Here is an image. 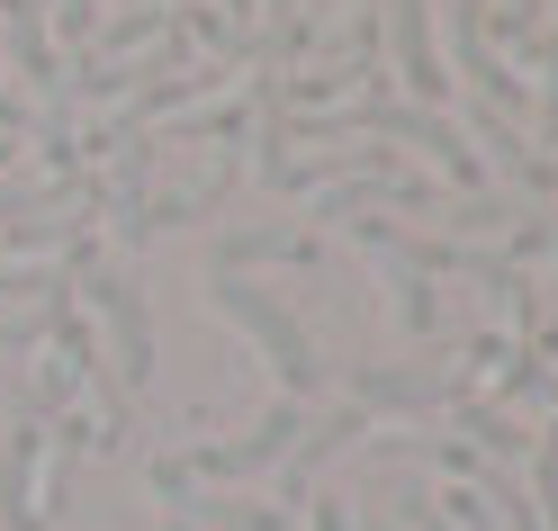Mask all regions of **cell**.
I'll return each mask as SVG.
<instances>
[{"label":"cell","instance_id":"16","mask_svg":"<svg viewBox=\"0 0 558 531\" xmlns=\"http://www.w3.org/2000/svg\"><path fill=\"white\" fill-rule=\"evenodd\" d=\"M450 531H496V514H486L469 486H450Z\"/></svg>","mask_w":558,"mask_h":531},{"label":"cell","instance_id":"17","mask_svg":"<svg viewBox=\"0 0 558 531\" xmlns=\"http://www.w3.org/2000/svg\"><path fill=\"white\" fill-rule=\"evenodd\" d=\"M0 135H27V109H19L10 90H0Z\"/></svg>","mask_w":558,"mask_h":531},{"label":"cell","instance_id":"13","mask_svg":"<svg viewBox=\"0 0 558 531\" xmlns=\"http://www.w3.org/2000/svg\"><path fill=\"white\" fill-rule=\"evenodd\" d=\"M532 505H549L541 531H558V406H549V433H541V495H532Z\"/></svg>","mask_w":558,"mask_h":531},{"label":"cell","instance_id":"8","mask_svg":"<svg viewBox=\"0 0 558 531\" xmlns=\"http://www.w3.org/2000/svg\"><path fill=\"white\" fill-rule=\"evenodd\" d=\"M450 46H460V73L486 90V109H522V73H505V63L496 55H486V10H477V0H450Z\"/></svg>","mask_w":558,"mask_h":531},{"label":"cell","instance_id":"20","mask_svg":"<svg viewBox=\"0 0 558 531\" xmlns=\"http://www.w3.org/2000/svg\"><path fill=\"white\" fill-rule=\"evenodd\" d=\"M171 531H181V522H171Z\"/></svg>","mask_w":558,"mask_h":531},{"label":"cell","instance_id":"7","mask_svg":"<svg viewBox=\"0 0 558 531\" xmlns=\"http://www.w3.org/2000/svg\"><path fill=\"white\" fill-rule=\"evenodd\" d=\"M37 450H46V423L19 414L10 450H0V531H46V514H37Z\"/></svg>","mask_w":558,"mask_h":531},{"label":"cell","instance_id":"2","mask_svg":"<svg viewBox=\"0 0 558 531\" xmlns=\"http://www.w3.org/2000/svg\"><path fill=\"white\" fill-rule=\"evenodd\" d=\"M207 306L226 315L234 334H253L262 342V361H270V378H279V397H316V378H325V361H316V342H306V325L279 298H262L253 279H217V289H207Z\"/></svg>","mask_w":558,"mask_h":531},{"label":"cell","instance_id":"1","mask_svg":"<svg viewBox=\"0 0 558 531\" xmlns=\"http://www.w3.org/2000/svg\"><path fill=\"white\" fill-rule=\"evenodd\" d=\"M325 135H405V145H424L450 181H477V154L450 135V118H433V109H405V99H352V109H306L298 126H289V145H325Z\"/></svg>","mask_w":558,"mask_h":531},{"label":"cell","instance_id":"14","mask_svg":"<svg viewBox=\"0 0 558 531\" xmlns=\"http://www.w3.org/2000/svg\"><path fill=\"white\" fill-rule=\"evenodd\" d=\"M0 298H46V306H54L63 279H54V270H0Z\"/></svg>","mask_w":558,"mask_h":531},{"label":"cell","instance_id":"15","mask_svg":"<svg viewBox=\"0 0 558 531\" xmlns=\"http://www.w3.org/2000/svg\"><path fill=\"white\" fill-rule=\"evenodd\" d=\"M397 531H450V514L433 495H397Z\"/></svg>","mask_w":558,"mask_h":531},{"label":"cell","instance_id":"11","mask_svg":"<svg viewBox=\"0 0 558 531\" xmlns=\"http://www.w3.org/2000/svg\"><path fill=\"white\" fill-rule=\"evenodd\" d=\"M253 262H316V243H306V234H279V226H243V234L217 243V262H207V270H217V279H243Z\"/></svg>","mask_w":558,"mask_h":531},{"label":"cell","instance_id":"18","mask_svg":"<svg viewBox=\"0 0 558 531\" xmlns=\"http://www.w3.org/2000/svg\"><path fill=\"white\" fill-rule=\"evenodd\" d=\"M306 531H352V514H342V505H316V522H306Z\"/></svg>","mask_w":558,"mask_h":531},{"label":"cell","instance_id":"9","mask_svg":"<svg viewBox=\"0 0 558 531\" xmlns=\"http://www.w3.org/2000/svg\"><path fill=\"white\" fill-rule=\"evenodd\" d=\"M0 37H10V63L27 73V90L63 99V73H54V46H46V0H0Z\"/></svg>","mask_w":558,"mask_h":531},{"label":"cell","instance_id":"10","mask_svg":"<svg viewBox=\"0 0 558 531\" xmlns=\"http://www.w3.org/2000/svg\"><path fill=\"white\" fill-rule=\"evenodd\" d=\"M171 522L181 531H289L279 505H234V495H217V486H190L181 505H171Z\"/></svg>","mask_w":558,"mask_h":531},{"label":"cell","instance_id":"19","mask_svg":"<svg viewBox=\"0 0 558 531\" xmlns=\"http://www.w3.org/2000/svg\"><path fill=\"white\" fill-rule=\"evenodd\" d=\"M369 531H397V522H369Z\"/></svg>","mask_w":558,"mask_h":531},{"label":"cell","instance_id":"4","mask_svg":"<svg viewBox=\"0 0 558 531\" xmlns=\"http://www.w3.org/2000/svg\"><path fill=\"white\" fill-rule=\"evenodd\" d=\"M82 298L109 315L118 387H154V325H145V298H135V279H126V270H82Z\"/></svg>","mask_w":558,"mask_h":531},{"label":"cell","instance_id":"5","mask_svg":"<svg viewBox=\"0 0 558 531\" xmlns=\"http://www.w3.org/2000/svg\"><path fill=\"white\" fill-rule=\"evenodd\" d=\"M450 387H460V378H450L441 361H361V370H352V406H361V414H369V406L405 414V406H441Z\"/></svg>","mask_w":558,"mask_h":531},{"label":"cell","instance_id":"6","mask_svg":"<svg viewBox=\"0 0 558 531\" xmlns=\"http://www.w3.org/2000/svg\"><path fill=\"white\" fill-rule=\"evenodd\" d=\"M397 82H405V109H441L450 73L433 55V0H397Z\"/></svg>","mask_w":558,"mask_h":531},{"label":"cell","instance_id":"12","mask_svg":"<svg viewBox=\"0 0 558 531\" xmlns=\"http://www.w3.org/2000/svg\"><path fill=\"white\" fill-rule=\"evenodd\" d=\"M460 433H469L477 459H496V469H513V459H522V433H513L496 406H460Z\"/></svg>","mask_w":558,"mask_h":531},{"label":"cell","instance_id":"3","mask_svg":"<svg viewBox=\"0 0 558 531\" xmlns=\"http://www.w3.org/2000/svg\"><path fill=\"white\" fill-rule=\"evenodd\" d=\"M298 433H306V406H298V397H279V406H270V414H262L243 442L181 450V459H190V478H198V486H207V478H253V469H279V459L298 450Z\"/></svg>","mask_w":558,"mask_h":531}]
</instances>
